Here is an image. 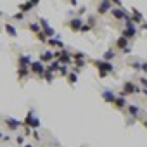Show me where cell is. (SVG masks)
<instances>
[{"label": "cell", "mask_w": 147, "mask_h": 147, "mask_svg": "<svg viewBox=\"0 0 147 147\" xmlns=\"http://www.w3.org/2000/svg\"><path fill=\"white\" fill-rule=\"evenodd\" d=\"M94 66L99 69V76L100 78H106L109 73H113V64L111 62H106V61H94Z\"/></svg>", "instance_id": "1"}, {"label": "cell", "mask_w": 147, "mask_h": 147, "mask_svg": "<svg viewBox=\"0 0 147 147\" xmlns=\"http://www.w3.org/2000/svg\"><path fill=\"white\" fill-rule=\"evenodd\" d=\"M131 94H142V88L138 85H135L133 82H125L119 97H126V95H131Z\"/></svg>", "instance_id": "2"}, {"label": "cell", "mask_w": 147, "mask_h": 147, "mask_svg": "<svg viewBox=\"0 0 147 147\" xmlns=\"http://www.w3.org/2000/svg\"><path fill=\"white\" fill-rule=\"evenodd\" d=\"M23 125H24V126H28V128H30V126H31V128H38V126H40V119L33 116V111H30Z\"/></svg>", "instance_id": "3"}, {"label": "cell", "mask_w": 147, "mask_h": 147, "mask_svg": "<svg viewBox=\"0 0 147 147\" xmlns=\"http://www.w3.org/2000/svg\"><path fill=\"white\" fill-rule=\"evenodd\" d=\"M31 71L35 73V75H38V76H42L43 73H45V66H43V62H40V61H36V62H31Z\"/></svg>", "instance_id": "4"}, {"label": "cell", "mask_w": 147, "mask_h": 147, "mask_svg": "<svg viewBox=\"0 0 147 147\" xmlns=\"http://www.w3.org/2000/svg\"><path fill=\"white\" fill-rule=\"evenodd\" d=\"M82 26H83V19H80V18H73V19L69 21V28H71L73 31H80Z\"/></svg>", "instance_id": "5"}, {"label": "cell", "mask_w": 147, "mask_h": 147, "mask_svg": "<svg viewBox=\"0 0 147 147\" xmlns=\"http://www.w3.org/2000/svg\"><path fill=\"white\" fill-rule=\"evenodd\" d=\"M18 64H19V69H28V67L31 66V59H30V55H19Z\"/></svg>", "instance_id": "6"}, {"label": "cell", "mask_w": 147, "mask_h": 147, "mask_svg": "<svg viewBox=\"0 0 147 147\" xmlns=\"http://www.w3.org/2000/svg\"><path fill=\"white\" fill-rule=\"evenodd\" d=\"M40 26L43 28V31H42V33H43L45 36H54V30H52V28L49 26L47 19H40Z\"/></svg>", "instance_id": "7"}, {"label": "cell", "mask_w": 147, "mask_h": 147, "mask_svg": "<svg viewBox=\"0 0 147 147\" xmlns=\"http://www.w3.org/2000/svg\"><path fill=\"white\" fill-rule=\"evenodd\" d=\"M111 14H113L116 19H123V18H126V21H131V19H130V16H126L123 9H111Z\"/></svg>", "instance_id": "8"}, {"label": "cell", "mask_w": 147, "mask_h": 147, "mask_svg": "<svg viewBox=\"0 0 147 147\" xmlns=\"http://www.w3.org/2000/svg\"><path fill=\"white\" fill-rule=\"evenodd\" d=\"M5 125H7L11 130H18L23 123H21V121H18V119H14V118H7V119H5Z\"/></svg>", "instance_id": "9"}, {"label": "cell", "mask_w": 147, "mask_h": 147, "mask_svg": "<svg viewBox=\"0 0 147 147\" xmlns=\"http://www.w3.org/2000/svg\"><path fill=\"white\" fill-rule=\"evenodd\" d=\"M111 7H113V4H111V2H100V4H99V9H97V12H99V14H106L107 11H111Z\"/></svg>", "instance_id": "10"}, {"label": "cell", "mask_w": 147, "mask_h": 147, "mask_svg": "<svg viewBox=\"0 0 147 147\" xmlns=\"http://www.w3.org/2000/svg\"><path fill=\"white\" fill-rule=\"evenodd\" d=\"M102 99H104L106 102H114V100H116V95H114L111 90H104V92H102Z\"/></svg>", "instance_id": "11"}, {"label": "cell", "mask_w": 147, "mask_h": 147, "mask_svg": "<svg viewBox=\"0 0 147 147\" xmlns=\"http://www.w3.org/2000/svg\"><path fill=\"white\" fill-rule=\"evenodd\" d=\"M38 5V2H28V4H21L19 5V9H21V14L23 12H28V11H31V7H36Z\"/></svg>", "instance_id": "12"}, {"label": "cell", "mask_w": 147, "mask_h": 147, "mask_svg": "<svg viewBox=\"0 0 147 147\" xmlns=\"http://www.w3.org/2000/svg\"><path fill=\"white\" fill-rule=\"evenodd\" d=\"M113 104H114L118 109H125V107L128 106V104H126V100H125V97H116V100H114Z\"/></svg>", "instance_id": "13"}, {"label": "cell", "mask_w": 147, "mask_h": 147, "mask_svg": "<svg viewBox=\"0 0 147 147\" xmlns=\"http://www.w3.org/2000/svg\"><path fill=\"white\" fill-rule=\"evenodd\" d=\"M54 59V52H50V50H47V52H43L42 55H40V62H45V61H52Z\"/></svg>", "instance_id": "14"}, {"label": "cell", "mask_w": 147, "mask_h": 147, "mask_svg": "<svg viewBox=\"0 0 147 147\" xmlns=\"http://www.w3.org/2000/svg\"><path fill=\"white\" fill-rule=\"evenodd\" d=\"M5 31H7L11 36H18V31H16V28H14L12 24H9V23H5Z\"/></svg>", "instance_id": "15"}, {"label": "cell", "mask_w": 147, "mask_h": 147, "mask_svg": "<svg viewBox=\"0 0 147 147\" xmlns=\"http://www.w3.org/2000/svg\"><path fill=\"white\" fill-rule=\"evenodd\" d=\"M116 45H118V47H119V49H121V50H125V49H126V47H128V40H126V38H123V36H121V38H118V42H116Z\"/></svg>", "instance_id": "16"}, {"label": "cell", "mask_w": 147, "mask_h": 147, "mask_svg": "<svg viewBox=\"0 0 147 147\" xmlns=\"http://www.w3.org/2000/svg\"><path fill=\"white\" fill-rule=\"evenodd\" d=\"M59 69H61V64H59V61H52L47 71H50V73H54V71H59Z\"/></svg>", "instance_id": "17"}, {"label": "cell", "mask_w": 147, "mask_h": 147, "mask_svg": "<svg viewBox=\"0 0 147 147\" xmlns=\"http://www.w3.org/2000/svg\"><path fill=\"white\" fill-rule=\"evenodd\" d=\"M126 107H128V111H130V113H131V116H135V118H137V116H138V113H140V109H138V107H137V106H133V104H128V106H126Z\"/></svg>", "instance_id": "18"}, {"label": "cell", "mask_w": 147, "mask_h": 147, "mask_svg": "<svg viewBox=\"0 0 147 147\" xmlns=\"http://www.w3.org/2000/svg\"><path fill=\"white\" fill-rule=\"evenodd\" d=\"M47 42H49L52 47H64V45H62V42H61L59 38H49Z\"/></svg>", "instance_id": "19"}, {"label": "cell", "mask_w": 147, "mask_h": 147, "mask_svg": "<svg viewBox=\"0 0 147 147\" xmlns=\"http://www.w3.org/2000/svg\"><path fill=\"white\" fill-rule=\"evenodd\" d=\"M131 14H133V19H135V21H138V23H144V19H142V14H140L137 9H133V11H131ZM133 19H131V21H133Z\"/></svg>", "instance_id": "20"}, {"label": "cell", "mask_w": 147, "mask_h": 147, "mask_svg": "<svg viewBox=\"0 0 147 147\" xmlns=\"http://www.w3.org/2000/svg\"><path fill=\"white\" fill-rule=\"evenodd\" d=\"M114 55H116V54H114L113 50H106V52H104V61H106V62H109L111 59H114Z\"/></svg>", "instance_id": "21"}, {"label": "cell", "mask_w": 147, "mask_h": 147, "mask_svg": "<svg viewBox=\"0 0 147 147\" xmlns=\"http://www.w3.org/2000/svg\"><path fill=\"white\" fill-rule=\"evenodd\" d=\"M67 78H69V83H71V85H75V83L78 82V75H76V73H71V75H67Z\"/></svg>", "instance_id": "22"}, {"label": "cell", "mask_w": 147, "mask_h": 147, "mask_svg": "<svg viewBox=\"0 0 147 147\" xmlns=\"http://www.w3.org/2000/svg\"><path fill=\"white\" fill-rule=\"evenodd\" d=\"M30 30H31V31H35V33H40V24L31 23V24H30Z\"/></svg>", "instance_id": "23"}, {"label": "cell", "mask_w": 147, "mask_h": 147, "mask_svg": "<svg viewBox=\"0 0 147 147\" xmlns=\"http://www.w3.org/2000/svg\"><path fill=\"white\" fill-rule=\"evenodd\" d=\"M18 75H19V78H21V80H23V78H26V76H28V69H19V71H18Z\"/></svg>", "instance_id": "24"}, {"label": "cell", "mask_w": 147, "mask_h": 147, "mask_svg": "<svg viewBox=\"0 0 147 147\" xmlns=\"http://www.w3.org/2000/svg\"><path fill=\"white\" fill-rule=\"evenodd\" d=\"M43 78H45L47 82H52V73H50V71H45V73H43Z\"/></svg>", "instance_id": "25"}, {"label": "cell", "mask_w": 147, "mask_h": 147, "mask_svg": "<svg viewBox=\"0 0 147 147\" xmlns=\"http://www.w3.org/2000/svg\"><path fill=\"white\" fill-rule=\"evenodd\" d=\"M36 38H38L40 42H47V36H45V35H43L42 31H40V33H36Z\"/></svg>", "instance_id": "26"}, {"label": "cell", "mask_w": 147, "mask_h": 147, "mask_svg": "<svg viewBox=\"0 0 147 147\" xmlns=\"http://www.w3.org/2000/svg\"><path fill=\"white\" fill-rule=\"evenodd\" d=\"M131 67H133V69H142V62H137V61H135V62L131 64Z\"/></svg>", "instance_id": "27"}, {"label": "cell", "mask_w": 147, "mask_h": 147, "mask_svg": "<svg viewBox=\"0 0 147 147\" xmlns=\"http://www.w3.org/2000/svg\"><path fill=\"white\" fill-rule=\"evenodd\" d=\"M138 82H140V85H142V87H144V90H145V88H147V78H140Z\"/></svg>", "instance_id": "28"}, {"label": "cell", "mask_w": 147, "mask_h": 147, "mask_svg": "<svg viewBox=\"0 0 147 147\" xmlns=\"http://www.w3.org/2000/svg\"><path fill=\"white\" fill-rule=\"evenodd\" d=\"M75 57H76V59H82V61H83V59H85V54H83V52H76V54H75Z\"/></svg>", "instance_id": "29"}, {"label": "cell", "mask_w": 147, "mask_h": 147, "mask_svg": "<svg viewBox=\"0 0 147 147\" xmlns=\"http://www.w3.org/2000/svg\"><path fill=\"white\" fill-rule=\"evenodd\" d=\"M59 71H61V75H67V67H66V66H61Z\"/></svg>", "instance_id": "30"}, {"label": "cell", "mask_w": 147, "mask_h": 147, "mask_svg": "<svg viewBox=\"0 0 147 147\" xmlns=\"http://www.w3.org/2000/svg\"><path fill=\"white\" fill-rule=\"evenodd\" d=\"M90 28H92V26H88V24H83V26H82V30H80V31H88V30H90Z\"/></svg>", "instance_id": "31"}, {"label": "cell", "mask_w": 147, "mask_h": 147, "mask_svg": "<svg viewBox=\"0 0 147 147\" xmlns=\"http://www.w3.org/2000/svg\"><path fill=\"white\" fill-rule=\"evenodd\" d=\"M85 12H87V9H85V7H80V9H78V14H80V16H82V14H85Z\"/></svg>", "instance_id": "32"}, {"label": "cell", "mask_w": 147, "mask_h": 147, "mask_svg": "<svg viewBox=\"0 0 147 147\" xmlns=\"http://www.w3.org/2000/svg\"><path fill=\"white\" fill-rule=\"evenodd\" d=\"M24 135H26V137H28V135H31V130H30L28 126H24Z\"/></svg>", "instance_id": "33"}, {"label": "cell", "mask_w": 147, "mask_h": 147, "mask_svg": "<svg viewBox=\"0 0 147 147\" xmlns=\"http://www.w3.org/2000/svg\"><path fill=\"white\" fill-rule=\"evenodd\" d=\"M14 19H19V21H21V19H23V14H21V12H19V14H14Z\"/></svg>", "instance_id": "34"}, {"label": "cell", "mask_w": 147, "mask_h": 147, "mask_svg": "<svg viewBox=\"0 0 147 147\" xmlns=\"http://www.w3.org/2000/svg\"><path fill=\"white\" fill-rule=\"evenodd\" d=\"M142 71L147 73V62H142Z\"/></svg>", "instance_id": "35"}, {"label": "cell", "mask_w": 147, "mask_h": 147, "mask_svg": "<svg viewBox=\"0 0 147 147\" xmlns=\"http://www.w3.org/2000/svg\"><path fill=\"white\" fill-rule=\"evenodd\" d=\"M142 28H144V30H147V23H142Z\"/></svg>", "instance_id": "36"}, {"label": "cell", "mask_w": 147, "mask_h": 147, "mask_svg": "<svg viewBox=\"0 0 147 147\" xmlns=\"http://www.w3.org/2000/svg\"><path fill=\"white\" fill-rule=\"evenodd\" d=\"M142 94H145V97H147V88H145V90H142Z\"/></svg>", "instance_id": "37"}, {"label": "cell", "mask_w": 147, "mask_h": 147, "mask_svg": "<svg viewBox=\"0 0 147 147\" xmlns=\"http://www.w3.org/2000/svg\"><path fill=\"white\" fill-rule=\"evenodd\" d=\"M24 147H33V145H31V144H26V145H24Z\"/></svg>", "instance_id": "38"}, {"label": "cell", "mask_w": 147, "mask_h": 147, "mask_svg": "<svg viewBox=\"0 0 147 147\" xmlns=\"http://www.w3.org/2000/svg\"><path fill=\"white\" fill-rule=\"evenodd\" d=\"M144 126H145V128H147V121H144Z\"/></svg>", "instance_id": "39"}, {"label": "cell", "mask_w": 147, "mask_h": 147, "mask_svg": "<svg viewBox=\"0 0 147 147\" xmlns=\"http://www.w3.org/2000/svg\"><path fill=\"white\" fill-rule=\"evenodd\" d=\"M0 138H2V133H0Z\"/></svg>", "instance_id": "40"}]
</instances>
